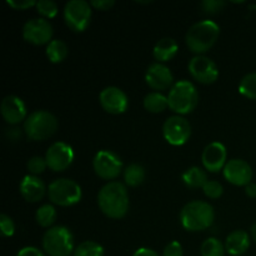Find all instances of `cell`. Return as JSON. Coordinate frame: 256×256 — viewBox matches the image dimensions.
<instances>
[{
    "label": "cell",
    "mask_w": 256,
    "mask_h": 256,
    "mask_svg": "<svg viewBox=\"0 0 256 256\" xmlns=\"http://www.w3.org/2000/svg\"><path fill=\"white\" fill-rule=\"evenodd\" d=\"M42 249L49 256H69L75 250L74 236L66 226H52L42 236Z\"/></svg>",
    "instance_id": "cell-6"
},
{
    "label": "cell",
    "mask_w": 256,
    "mask_h": 256,
    "mask_svg": "<svg viewBox=\"0 0 256 256\" xmlns=\"http://www.w3.org/2000/svg\"><path fill=\"white\" fill-rule=\"evenodd\" d=\"M98 205L110 219H122L129 210V194L120 182H109L98 194Z\"/></svg>",
    "instance_id": "cell-1"
},
{
    "label": "cell",
    "mask_w": 256,
    "mask_h": 256,
    "mask_svg": "<svg viewBox=\"0 0 256 256\" xmlns=\"http://www.w3.org/2000/svg\"><path fill=\"white\" fill-rule=\"evenodd\" d=\"M178 50H179L178 42L172 38H162L155 44L152 55L158 60V62L162 64V62H170L176 55Z\"/></svg>",
    "instance_id": "cell-21"
},
{
    "label": "cell",
    "mask_w": 256,
    "mask_h": 256,
    "mask_svg": "<svg viewBox=\"0 0 256 256\" xmlns=\"http://www.w3.org/2000/svg\"><path fill=\"white\" fill-rule=\"evenodd\" d=\"M252 240L256 242V222L252 226Z\"/></svg>",
    "instance_id": "cell-41"
},
{
    "label": "cell",
    "mask_w": 256,
    "mask_h": 256,
    "mask_svg": "<svg viewBox=\"0 0 256 256\" xmlns=\"http://www.w3.org/2000/svg\"><path fill=\"white\" fill-rule=\"evenodd\" d=\"M202 192L206 195L209 199H219L220 196L224 192V189H222V185L220 184L219 182H215V180H209L206 184L202 188Z\"/></svg>",
    "instance_id": "cell-32"
},
{
    "label": "cell",
    "mask_w": 256,
    "mask_h": 256,
    "mask_svg": "<svg viewBox=\"0 0 256 256\" xmlns=\"http://www.w3.org/2000/svg\"><path fill=\"white\" fill-rule=\"evenodd\" d=\"M26 168L30 172V175L38 176V175L42 174V172H45V169L48 168L46 160H45V158L42 156H32L30 158L29 162H28Z\"/></svg>",
    "instance_id": "cell-31"
},
{
    "label": "cell",
    "mask_w": 256,
    "mask_h": 256,
    "mask_svg": "<svg viewBox=\"0 0 256 256\" xmlns=\"http://www.w3.org/2000/svg\"><path fill=\"white\" fill-rule=\"evenodd\" d=\"M94 172L100 179L114 180L122 172V159L110 150H100L92 160Z\"/></svg>",
    "instance_id": "cell-9"
},
{
    "label": "cell",
    "mask_w": 256,
    "mask_h": 256,
    "mask_svg": "<svg viewBox=\"0 0 256 256\" xmlns=\"http://www.w3.org/2000/svg\"><path fill=\"white\" fill-rule=\"evenodd\" d=\"M35 8L40 15H42L44 18H49V19L56 16L58 12H59L56 2H52V0H39L36 2Z\"/></svg>",
    "instance_id": "cell-30"
},
{
    "label": "cell",
    "mask_w": 256,
    "mask_h": 256,
    "mask_svg": "<svg viewBox=\"0 0 256 256\" xmlns=\"http://www.w3.org/2000/svg\"><path fill=\"white\" fill-rule=\"evenodd\" d=\"M2 116L8 124L16 125L22 120H26V106L25 102L15 95H8L2 99L0 105Z\"/></svg>",
    "instance_id": "cell-18"
},
{
    "label": "cell",
    "mask_w": 256,
    "mask_h": 256,
    "mask_svg": "<svg viewBox=\"0 0 256 256\" xmlns=\"http://www.w3.org/2000/svg\"><path fill=\"white\" fill-rule=\"evenodd\" d=\"M220 35V28L212 20H202L195 22L188 30L185 42L190 52L202 55L212 49Z\"/></svg>",
    "instance_id": "cell-2"
},
{
    "label": "cell",
    "mask_w": 256,
    "mask_h": 256,
    "mask_svg": "<svg viewBox=\"0 0 256 256\" xmlns=\"http://www.w3.org/2000/svg\"><path fill=\"white\" fill-rule=\"evenodd\" d=\"M239 92L248 99L256 100V72L245 75L239 84Z\"/></svg>",
    "instance_id": "cell-29"
},
{
    "label": "cell",
    "mask_w": 256,
    "mask_h": 256,
    "mask_svg": "<svg viewBox=\"0 0 256 256\" xmlns=\"http://www.w3.org/2000/svg\"><path fill=\"white\" fill-rule=\"evenodd\" d=\"M245 192H246V195L249 198L255 199L256 198V184L255 182H250L249 185H246V186H245Z\"/></svg>",
    "instance_id": "cell-40"
},
{
    "label": "cell",
    "mask_w": 256,
    "mask_h": 256,
    "mask_svg": "<svg viewBox=\"0 0 256 256\" xmlns=\"http://www.w3.org/2000/svg\"><path fill=\"white\" fill-rule=\"evenodd\" d=\"M52 34L54 32H52V24L42 18L28 20L22 26V38L25 42H30V44H49L52 42Z\"/></svg>",
    "instance_id": "cell-12"
},
{
    "label": "cell",
    "mask_w": 256,
    "mask_h": 256,
    "mask_svg": "<svg viewBox=\"0 0 256 256\" xmlns=\"http://www.w3.org/2000/svg\"><path fill=\"white\" fill-rule=\"evenodd\" d=\"M224 6L225 2H219V0H205L200 4L202 12H208V14H216V12H222Z\"/></svg>",
    "instance_id": "cell-34"
},
{
    "label": "cell",
    "mask_w": 256,
    "mask_h": 256,
    "mask_svg": "<svg viewBox=\"0 0 256 256\" xmlns=\"http://www.w3.org/2000/svg\"><path fill=\"white\" fill-rule=\"evenodd\" d=\"M45 52H46V56L50 62L59 64V62H64L65 58L68 56V46L62 40H52L48 44Z\"/></svg>",
    "instance_id": "cell-24"
},
{
    "label": "cell",
    "mask_w": 256,
    "mask_h": 256,
    "mask_svg": "<svg viewBox=\"0 0 256 256\" xmlns=\"http://www.w3.org/2000/svg\"><path fill=\"white\" fill-rule=\"evenodd\" d=\"M162 135L170 145L182 146L192 135V125L182 115H174L165 120L162 125Z\"/></svg>",
    "instance_id": "cell-10"
},
{
    "label": "cell",
    "mask_w": 256,
    "mask_h": 256,
    "mask_svg": "<svg viewBox=\"0 0 256 256\" xmlns=\"http://www.w3.org/2000/svg\"><path fill=\"white\" fill-rule=\"evenodd\" d=\"M132 256H160L155 250L148 249V248H140L134 252Z\"/></svg>",
    "instance_id": "cell-39"
},
{
    "label": "cell",
    "mask_w": 256,
    "mask_h": 256,
    "mask_svg": "<svg viewBox=\"0 0 256 256\" xmlns=\"http://www.w3.org/2000/svg\"><path fill=\"white\" fill-rule=\"evenodd\" d=\"M48 168L52 172H64L74 160V150L64 142H56L48 149L45 154Z\"/></svg>",
    "instance_id": "cell-11"
},
{
    "label": "cell",
    "mask_w": 256,
    "mask_h": 256,
    "mask_svg": "<svg viewBox=\"0 0 256 256\" xmlns=\"http://www.w3.org/2000/svg\"><path fill=\"white\" fill-rule=\"evenodd\" d=\"M145 82L152 89L158 90L160 92V90H166L169 88L172 89V86L174 85V76L166 65L162 64V62H154L148 68L146 74H145Z\"/></svg>",
    "instance_id": "cell-16"
},
{
    "label": "cell",
    "mask_w": 256,
    "mask_h": 256,
    "mask_svg": "<svg viewBox=\"0 0 256 256\" xmlns=\"http://www.w3.org/2000/svg\"><path fill=\"white\" fill-rule=\"evenodd\" d=\"M169 108L178 115H186L194 112L199 102V92L189 80L175 82L168 94Z\"/></svg>",
    "instance_id": "cell-4"
},
{
    "label": "cell",
    "mask_w": 256,
    "mask_h": 256,
    "mask_svg": "<svg viewBox=\"0 0 256 256\" xmlns=\"http://www.w3.org/2000/svg\"><path fill=\"white\" fill-rule=\"evenodd\" d=\"M144 108L149 112L159 114V112H164L166 108H169V100H168V96L159 92H149L144 98Z\"/></svg>",
    "instance_id": "cell-23"
},
{
    "label": "cell",
    "mask_w": 256,
    "mask_h": 256,
    "mask_svg": "<svg viewBox=\"0 0 256 256\" xmlns=\"http://www.w3.org/2000/svg\"><path fill=\"white\" fill-rule=\"evenodd\" d=\"M162 256H184L182 246L179 242H172L165 246Z\"/></svg>",
    "instance_id": "cell-35"
},
{
    "label": "cell",
    "mask_w": 256,
    "mask_h": 256,
    "mask_svg": "<svg viewBox=\"0 0 256 256\" xmlns=\"http://www.w3.org/2000/svg\"><path fill=\"white\" fill-rule=\"evenodd\" d=\"M92 5L85 0H70L64 8V20L68 26L82 32L89 26L92 19Z\"/></svg>",
    "instance_id": "cell-8"
},
{
    "label": "cell",
    "mask_w": 256,
    "mask_h": 256,
    "mask_svg": "<svg viewBox=\"0 0 256 256\" xmlns=\"http://www.w3.org/2000/svg\"><path fill=\"white\" fill-rule=\"evenodd\" d=\"M6 4L15 10H26L29 8L35 6L36 2L34 0H8Z\"/></svg>",
    "instance_id": "cell-36"
},
{
    "label": "cell",
    "mask_w": 256,
    "mask_h": 256,
    "mask_svg": "<svg viewBox=\"0 0 256 256\" xmlns=\"http://www.w3.org/2000/svg\"><path fill=\"white\" fill-rule=\"evenodd\" d=\"M58 129V120L46 110L32 112L24 122V132L30 140L42 142L49 139Z\"/></svg>",
    "instance_id": "cell-5"
},
{
    "label": "cell",
    "mask_w": 256,
    "mask_h": 256,
    "mask_svg": "<svg viewBox=\"0 0 256 256\" xmlns=\"http://www.w3.org/2000/svg\"><path fill=\"white\" fill-rule=\"evenodd\" d=\"M16 256H45V254L35 246H25L19 250Z\"/></svg>",
    "instance_id": "cell-38"
},
{
    "label": "cell",
    "mask_w": 256,
    "mask_h": 256,
    "mask_svg": "<svg viewBox=\"0 0 256 256\" xmlns=\"http://www.w3.org/2000/svg\"><path fill=\"white\" fill-rule=\"evenodd\" d=\"M50 202L59 206H72L82 200V192L80 185L72 179H56L48 186Z\"/></svg>",
    "instance_id": "cell-7"
},
{
    "label": "cell",
    "mask_w": 256,
    "mask_h": 256,
    "mask_svg": "<svg viewBox=\"0 0 256 256\" xmlns=\"http://www.w3.org/2000/svg\"><path fill=\"white\" fill-rule=\"evenodd\" d=\"M35 220L42 228H50L56 220V210L52 205L44 204L36 210Z\"/></svg>",
    "instance_id": "cell-26"
},
{
    "label": "cell",
    "mask_w": 256,
    "mask_h": 256,
    "mask_svg": "<svg viewBox=\"0 0 256 256\" xmlns=\"http://www.w3.org/2000/svg\"><path fill=\"white\" fill-rule=\"evenodd\" d=\"M125 184L130 188L142 185L145 180V169L140 164H132L124 170Z\"/></svg>",
    "instance_id": "cell-25"
},
{
    "label": "cell",
    "mask_w": 256,
    "mask_h": 256,
    "mask_svg": "<svg viewBox=\"0 0 256 256\" xmlns=\"http://www.w3.org/2000/svg\"><path fill=\"white\" fill-rule=\"evenodd\" d=\"M72 256H104V248L98 242L88 240L75 248Z\"/></svg>",
    "instance_id": "cell-28"
},
{
    "label": "cell",
    "mask_w": 256,
    "mask_h": 256,
    "mask_svg": "<svg viewBox=\"0 0 256 256\" xmlns=\"http://www.w3.org/2000/svg\"><path fill=\"white\" fill-rule=\"evenodd\" d=\"M182 179L184 182V184L186 185L190 189H199V188H204V185L206 184L209 180H208L206 172L198 166H192L182 175Z\"/></svg>",
    "instance_id": "cell-22"
},
{
    "label": "cell",
    "mask_w": 256,
    "mask_h": 256,
    "mask_svg": "<svg viewBox=\"0 0 256 256\" xmlns=\"http://www.w3.org/2000/svg\"><path fill=\"white\" fill-rule=\"evenodd\" d=\"M20 194L28 202H38L44 198L46 186L40 178L35 175H26L20 182Z\"/></svg>",
    "instance_id": "cell-19"
},
{
    "label": "cell",
    "mask_w": 256,
    "mask_h": 256,
    "mask_svg": "<svg viewBox=\"0 0 256 256\" xmlns=\"http://www.w3.org/2000/svg\"><path fill=\"white\" fill-rule=\"evenodd\" d=\"M215 220L214 208L206 202L194 200L182 208L180 222L188 232H202L212 225Z\"/></svg>",
    "instance_id": "cell-3"
},
{
    "label": "cell",
    "mask_w": 256,
    "mask_h": 256,
    "mask_svg": "<svg viewBox=\"0 0 256 256\" xmlns=\"http://www.w3.org/2000/svg\"><path fill=\"white\" fill-rule=\"evenodd\" d=\"M226 148L219 142H210L202 154V162L205 169L210 172H219L226 165Z\"/></svg>",
    "instance_id": "cell-17"
},
{
    "label": "cell",
    "mask_w": 256,
    "mask_h": 256,
    "mask_svg": "<svg viewBox=\"0 0 256 256\" xmlns=\"http://www.w3.org/2000/svg\"><path fill=\"white\" fill-rule=\"evenodd\" d=\"M0 232H2V236L10 238L14 235L15 232V224L10 216L6 214L0 215Z\"/></svg>",
    "instance_id": "cell-33"
},
{
    "label": "cell",
    "mask_w": 256,
    "mask_h": 256,
    "mask_svg": "<svg viewBox=\"0 0 256 256\" xmlns=\"http://www.w3.org/2000/svg\"><path fill=\"white\" fill-rule=\"evenodd\" d=\"M188 68L192 76L202 84H212L219 78L216 64L204 55H196L192 58Z\"/></svg>",
    "instance_id": "cell-13"
},
{
    "label": "cell",
    "mask_w": 256,
    "mask_h": 256,
    "mask_svg": "<svg viewBox=\"0 0 256 256\" xmlns=\"http://www.w3.org/2000/svg\"><path fill=\"white\" fill-rule=\"evenodd\" d=\"M114 0H92V2H90V5L92 8H95L98 10H102V12H106V10L112 9L114 6Z\"/></svg>",
    "instance_id": "cell-37"
},
{
    "label": "cell",
    "mask_w": 256,
    "mask_h": 256,
    "mask_svg": "<svg viewBox=\"0 0 256 256\" xmlns=\"http://www.w3.org/2000/svg\"><path fill=\"white\" fill-rule=\"evenodd\" d=\"M222 175L230 184L235 186H246L252 180V169L242 159H232L222 169Z\"/></svg>",
    "instance_id": "cell-14"
},
{
    "label": "cell",
    "mask_w": 256,
    "mask_h": 256,
    "mask_svg": "<svg viewBox=\"0 0 256 256\" xmlns=\"http://www.w3.org/2000/svg\"><path fill=\"white\" fill-rule=\"evenodd\" d=\"M250 248V235L245 230H234L225 242V250L232 256H242Z\"/></svg>",
    "instance_id": "cell-20"
},
{
    "label": "cell",
    "mask_w": 256,
    "mask_h": 256,
    "mask_svg": "<svg viewBox=\"0 0 256 256\" xmlns=\"http://www.w3.org/2000/svg\"><path fill=\"white\" fill-rule=\"evenodd\" d=\"M99 102L102 109L109 114L119 115L126 112L129 106L128 95L120 88L108 86L100 92Z\"/></svg>",
    "instance_id": "cell-15"
},
{
    "label": "cell",
    "mask_w": 256,
    "mask_h": 256,
    "mask_svg": "<svg viewBox=\"0 0 256 256\" xmlns=\"http://www.w3.org/2000/svg\"><path fill=\"white\" fill-rule=\"evenodd\" d=\"M225 252V245L216 238H209L200 246L202 256H224Z\"/></svg>",
    "instance_id": "cell-27"
}]
</instances>
